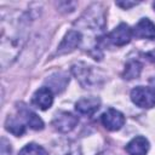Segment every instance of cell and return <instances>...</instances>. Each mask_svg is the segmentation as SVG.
Segmentation results:
<instances>
[{
  "label": "cell",
  "instance_id": "cell-1",
  "mask_svg": "<svg viewBox=\"0 0 155 155\" xmlns=\"http://www.w3.org/2000/svg\"><path fill=\"white\" fill-rule=\"evenodd\" d=\"M71 71L79 84L84 88H93L101 86L104 81V74L101 69L88 65L84 62H79L71 67Z\"/></svg>",
  "mask_w": 155,
  "mask_h": 155
},
{
  "label": "cell",
  "instance_id": "cell-2",
  "mask_svg": "<svg viewBox=\"0 0 155 155\" xmlns=\"http://www.w3.org/2000/svg\"><path fill=\"white\" fill-rule=\"evenodd\" d=\"M76 25L88 30H101L104 27V13L99 5L94 4L80 17V19L75 23Z\"/></svg>",
  "mask_w": 155,
  "mask_h": 155
},
{
  "label": "cell",
  "instance_id": "cell-3",
  "mask_svg": "<svg viewBox=\"0 0 155 155\" xmlns=\"http://www.w3.org/2000/svg\"><path fill=\"white\" fill-rule=\"evenodd\" d=\"M131 99L137 107L150 109L155 107V88L138 86L131 91Z\"/></svg>",
  "mask_w": 155,
  "mask_h": 155
},
{
  "label": "cell",
  "instance_id": "cell-4",
  "mask_svg": "<svg viewBox=\"0 0 155 155\" xmlns=\"http://www.w3.org/2000/svg\"><path fill=\"white\" fill-rule=\"evenodd\" d=\"M78 117L75 115H73L71 113L68 111H59L54 115L52 125L53 127L62 133H67L70 132L76 125H78Z\"/></svg>",
  "mask_w": 155,
  "mask_h": 155
},
{
  "label": "cell",
  "instance_id": "cell-5",
  "mask_svg": "<svg viewBox=\"0 0 155 155\" xmlns=\"http://www.w3.org/2000/svg\"><path fill=\"white\" fill-rule=\"evenodd\" d=\"M101 121L103 126L109 131H119L125 125V116L116 109L109 108L105 113L102 114Z\"/></svg>",
  "mask_w": 155,
  "mask_h": 155
},
{
  "label": "cell",
  "instance_id": "cell-6",
  "mask_svg": "<svg viewBox=\"0 0 155 155\" xmlns=\"http://www.w3.org/2000/svg\"><path fill=\"white\" fill-rule=\"evenodd\" d=\"M132 38V29L126 24L121 23L115 29H113L108 34V39L113 45L116 46H124L131 41Z\"/></svg>",
  "mask_w": 155,
  "mask_h": 155
},
{
  "label": "cell",
  "instance_id": "cell-7",
  "mask_svg": "<svg viewBox=\"0 0 155 155\" xmlns=\"http://www.w3.org/2000/svg\"><path fill=\"white\" fill-rule=\"evenodd\" d=\"M82 41V35L79 30H69L64 39L62 40V42L59 44L58 46V50H57V53L58 54H65V53H69L71 51H74Z\"/></svg>",
  "mask_w": 155,
  "mask_h": 155
},
{
  "label": "cell",
  "instance_id": "cell-8",
  "mask_svg": "<svg viewBox=\"0 0 155 155\" xmlns=\"http://www.w3.org/2000/svg\"><path fill=\"white\" fill-rule=\"evenodd\" d=\"M132 35L138 39H155V24L149 18H142L132 29Z\"/></svg>",
  "mask_w": 155,
  "mask_h": 155
},
{
  "label": "cell",
  "instance_id": "cell-9",
  "mask_svg": "<svg viewBox=\"0 0 155 155\" xmlns=\"http://www.w3.org/2000/svg\"><path fill=\"white\" fill-rule=\"evenodd\" d=\"M52 103H53V93L48 87H41L36 90L35 93L33 94V104L41 110L48 109L52 105Z\"/></svg>",
  "mask_w": 155,
  "mask_h": 155
},
{
  "label": "cell",
  "instance_id": "cell-10",
  "mask_svg": "<svg viewBox=\"0 0 155 155\" xmlns=\"http://www.w3.org/2000/svg\"><path fill=\"white\" fill-rule=\"evenodd\" d=\"M101 105V101L97 97H85L81 98L76 102L75 104V109L78 113L82 114V115H92L94 114Z\"/></svg>",
  "mask_w": 155,
  "mask_h": 155
},
{
  "label": "cell",
  "instance_id": "cell-11",
  "mask_svg": "<svg viewBox=\"0 0 155 155\" xmlns=\"http://www.w3.org/2000/svg\"><path fill=\"white\" fill-rule=\"evenodd\" d=\"M148 150H149V142L145 137L142 136L134 137L126 145V151L128 153V155H147Z\"/></svg>",
  "mask_w": 155,
  "mask_h": 155
},
{
  "label": "cell",
  "instance_id": "cell-12",
  "mask_svg": "<svg viewBox=\"0 0 155 155\" xmlns=\"http://www.w3.org/2000/svg\"><path fill=\"white\" fill-rule=\"evenodd\" d=\"M18 111H19L21 116H23V119L25 120V122L29 125L30 128L36 130V131L44 128V121L34 111H31L27 107H19L18 108Z\"/></svg>",
  "mask_w": 155,
  "mask_h": 155
},
{
  "label": "cell",
  "instance_id": "cell-13",
  "mask_svg": "<svg viewBox=\"0 0 155 155\" xmlns=\"http://www.w3.org/2000/svg\"><path fill=\"white\" fill-rule=\"evenodd\" d=\"M47 82H48V88L51 91L53 88L54 92H62L65 88L67 84L69 82V78L64 73H56L47 79Z\"/></svg>",
  "mask_w": 155,
  "mask_h": 155
},
{
  "label": "cell",
  "instance_id": "cell-14",
  "mask_svg": "<svg viewBox=\"0 0 155 155\" xmlns=\"http://www.w3.org/2000/svg\"><path fill=\"white\" fill-rule=\"evenodd\" d=\"M142 71V64L138 61H130L125 65V70L122 73V78L126 80H132L139 76Z\"/></svg>",
  "mask_w": 155,
  "mask_h": 155
},
{
  "label": "cell",
  "instance_id": "cell-15",
  "mask_svg": "<svg viewBox=\"0 0 155 155\" xmlns=\"http://www.w3.org/2000/svg\"><path fill=\"white\" fill-rule=\"evenodd\" d=\"M5 127H6V130H7L8 132H11V133L15 134V136H22V134L24 133V131H25L23 124H21L18 119L12 117V116H8V117L6 119Z\"/></svg>",
  "mask_w": 155,
  "mask_h": 155
},
{
  "label": "cell",
  "instance_id": "cell-16",
  "mask_svg": "<svg viewBox=\"0 0 155 155\" xmlns=\"http://www.w3.org/2000/svg\"><path fill=\"white\" fill-rule=\"evenodd\" d=\"M18 155H48V154L42 147L30 143V144H27L24 148H22Z\"/></svg>",
  "mask_w": 155,
  "mask_h": 155
},
{
  "label": "cell",
  "instance_id": "cell-17",
  "mask_svg": "<svg viewBox=\"0 0 155 155\" xmlns=\"http://www.w3.org/2000/svg\"><path fill=\"white\" fill-rule=\"evenodd\" d=\"M0 149H1V155H10L11 154V145L10 142L6 138H1V144H0Z\"/></svg>",
  "mask_w": 155,
  "mask_h": 155
},
{
  "label": "cell",
  "instance_id": "cell-18",
  "mask_svg": "<svg viewBox=\"0 0 155 155\" xmlns=\"http://www.w3.org/2000/svg\"><path fill=\"white\" fill-rule=\"evenodd\" d=\"M138 4H139L138 1H116V5L120 6L124 10H128V8H131V7H133Z\"/></svg>",
  "mask_w": 155,
  "mask_h": 155
},
{
  "label": "cell",
  "instance_id": "cell-19",
  "mask_svg": "<svg viewBox=\"0 0 155 155\" xmlns=\"http://www.w3.org/2000/svg\"><path fill=\"white\" fill-rule=\"evenodd\" d=\"M145 57L150 61V62H153V63H155V50H153V51H149V52H147L145 53Z\"/></svg>",
  "mask_w": 155,
  "mask_h": 155
},
{
  "label": "cell",
  "instance_id": "cell-20",
  "mask_svg": "<svg viewBox=\"0 0 155 155\" xmlns=\"http://www.w3.org/2000/svg\"><path fill=\"white\" fill-rule=\"evenodd\" d=\"M153 7H154V8H155V2H154V4H153Z\"/></svg>",
  "mask_w": 155,
  "mask_h": 155
}]
</instances>
